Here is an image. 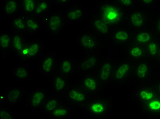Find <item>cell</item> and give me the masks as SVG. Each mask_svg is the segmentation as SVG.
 <instances>
[{
	"label": "cell",
	"instance_id": "obj_1",
	"mask_svg": "<svg viewBox=\"0 0 160 119\" xmlns=\"http://www.w3.org/2000/svg\"><path fill=\"white\" fill-rule=\"evenodd\" d=\"M93 12L100 16L112 29L125 25L127 12L123 11L115 1L96 2Z\"/></svg>",
	"mask_w": 160,
	"mask_h": 119
},
{
	"label": "cell",
	"instance_id": "obj_2",
	"mask_svg": "<svg viewBox=\"0 0 160 119\" xmlns=\"http://www.w3.org/2000/svg\"><path fill=\"white\" fill-rule=\"evenodd\" d=\"M115 108L112 97L103 94L90 95L88 102L82 108L83 111L94 119H105L109 117Z\"/></svg>",
	"mask_w": 160,
	"mask_h": 119
},
{
	"label": "cell",
	"instance_id": "obj_3",
	"mask_svg": "<svg viewBox=\"0 0 160 119\" xmlns=\"http://www.w3.org/2000/svg\"><path fill=\"white\" fill-rule=\"evenodd\" d=\"M110 39H104L97 35L86 27L78 33L76 42L80 50L84 53H93L101 51L105 48Z\"/></svg>",
	"mask_w": 160,
	"mask_h": 119
},
{
	"label": "cell",
	"instance_id": "obj_4",
	"mask_svg": "<svg viewBox=\"0 0 160 119\" xmlns=\"http://www.w3.org/2000/svg\"><path fill=\"white\" fill-rule=\"evenodd\" d=\"M135 63L125 57L116 63L112 79V87H125L133 85V69Z\"/></svg>",
	"mask_w": 160,
	"mask_h": 119
},
{
	"label": "cell",
	"instance_id": "obj_5",
	"mask_svg": "<svg viewBox=\"0 0 160 119\" xmlns=\"http://www.w3.org/2000/svg\"><path fill=\"white\" fill-rule=\"evenodd\" d=\"M153 16L149 11L135 8L126 14L125 26L135 33L136 31L150 29Z\"/></svg>",
	"mask_w": 160,
	"mask_h": 119
},
{
	"label": "cell",
	"instance_id": "obj_6",
	"mask_svg": "<svg viewBox=\"0 0 160 119\" xmlns=\"http://www.w3.org/2000/svg\"><path fill=\"white\" fill-rule=\"evenodd\" d=\"M44 27L51 38H56L67 25L65 12L62 10L52 11L44 19Z\"/></svg>",
	"mask_w": 160,
	"mask_h": 119
},
{
	"label": "cell",
	"instance_id": "obj_7",
	"mask_svg": "<svg viewBox=\"0 0 160 119\" xmlns=\"http://www.w3.org/2000/svg\"><path fill=\"white\" fill-rule=\"evenodd\" d=\"M157 96V91L152 81L133 85L132 99L137 106L147 103Z\"/></svg>",
	"mask_w": 160,
	"mask_h": 119
},
{
	"label": "cell",
	"instance_id": "obj_8",
	"mask_svg": "<svg viewBox=\"0 0 160 119\" xmlns=\"http://www.w3.org/2000/svg\"><path fill=\"white\" fill-rule=\"evenodd\" d=\"M90 97V95L81 86L76 82H72L71 88L65 93L63 98L68 104L73 107L75 109H82L88 101Z\"/></svg>",
	"mask_w": 160,
	"mask_h": 119
},
{
	"label": "cell",
	"instance_id": "obj_9",
	"mask_svg": "<svg viewBox=\"0 0 160 119\" xmlns=\"http://www.w3.org/2000/svg\"><path fill=\"white\" fill-rule=\"evenodd\" d=\"M121 59L103 57L102 61H101L95 72V75L105 89L108 86H112L115 66L116 63Z\"/></svg>",
	"mask_w": 160,
	"mask_h": 119
},
{
	"label": "cell",
	"instance_id": "obj_10",
	"mask_svg": "<svg viewBox=\"0 0 160 119\" xmlns=\"http://www.w3.org/2000/svg\"><path fill=\"white\" fill-rule=\"evenodd\" d=\"M103 57L101 51L84 54L82 58L78 59L77 71L75 74H95Z\"/></svg>",
	"mask_w": 160,
	"mask_h": 119
},
{
	"label": "cell",
	"instance_id": "obj_11",
	"mask_svg": "<svg viewBox=\"0 0 160 119\" xmlns=\"http://www.w3.org/2000/svg\"><path fill=\"white\" fill-rule=\"evenodd\" d=\"M44 42L41 38L29 40L26 46L17 56L21 63L40 59L44 52Z\"/></svg>",
	"mask_w": 160,
	"mask_h": 119
},
{
	"label": "cell",
	"instance_id": "obj_12",
	"mask_svg": "<svg viewBox=\"0 0 160 119\" xmlns=\"http://www.w3.org/2000/svg\"><path fill=\"white\" fill-rule=\"evenodd\" d=\"M52 95L50 90L45 87H37L32 89L28 93L26 100V106L30 108L33 112H41L46 101Z\"/></svg>",
	"mask_w": 160,
	"mask_h": 119
},
{
	"label": "cell",
	"instance_id": "obj_13",
	"mask_svg": "<svg viewBox=\"0 0 160 119\" xmlns=\"http://www.w3.org/2000/svg\"><path fill=\"white\" fill-rule=\"evenodd\" d=\"M28 92L20 86H12L0 95V106L12 108L18 103L25 102Z\"/></svg>",
	"mask_w": 160,
	"mask_h": 119
},
{
	"label": "cell",
	"instance_id": "obj_14",
	"mask_svg": "<svg viewBox=\"0 0 160 119\" xmlns=\"http://www.w3.org/2000/svg\"><path fill=\"white\" fill-rule=\"evenodd\" d=\"M154 63L148 60H143L134 65V84H142L152 81ZM133 84V85H134Z\"/></svg>",
	"mask_w": 160,
	"mask_h": 119
},
{
	"label": "cell",
	"instance_id": "obj_15",
	"mask_svg": "<svg viewBox=\"0 0 160 119\" xmlns=\"http://www.w3.org/2000/svg\"><path fill=\"white\" fill-rule=\"evenodd\" d=\"M79 75V77L78 80L71 82L78 83L90 95L101 94L105 89L97 78L95 74L88 73Z\"/></svg>",
	"mask_w": 160,
	"mask_h": 119
},
{
	"label": "cell",
	"instance_id": "obj_16",
	"mask_svg": "<svg viewBox=\"0 0 160 119\" xmlns=\"http://www.w3.org/2000/svg\"><path fill=\"white\" fill-rule=\"evenodd\" d=\"M58 60L59 57L55 52H49L43 55L39 59L38 70L41 74L49 79L58 72Z\"/></svg>",
	"mask_w": 160,
	"mask_h": 119
},
{
	"label": "cell",
	"instance_id": "obj_17",
	"mask_svg": "<svg viewBox=\"0 0 160 119\" xmlns=\"http://www.w3.org/2000/svg\"><path fill=\"white\" fill-rule=\"evenodd\" d=\"M133 34V31L125 25L113 29L110 38L112 46L116 48L125 49L132 42Z\"/></svg>",
	"mask_w": 160,
	"mask_h": 119
},
{
	"label": "cell",
	"instance_id": "obj_18",
	"mask_svg": "<svg viewBox=\"0 0 160 119\" xmlns=\"http://www.w3.org/2000/svg\"><path fill=\"white\" fill-rule=\"evenodd\" d=\"M64 12L67 25L80 22L87 18H90L93 14L91 10L83 7L78 1L67 8Z\"/></svg>",
	"mask_w": 160,
	"mask_h": 119
},
{
	"label": "cell",
	"instance_id": "obj_19",
	"mask_svg": "<svg viewBox=\"0 0 160 119\" xmlns=\"http://www.w3.org/2000/svg\"><path fill=\"white\" fill-rule=\"evenodd\" d=\"M49 80L50 82V91L52 94L62 98L72 85L71 78L65 76L58 72Z\"/></svg>",
	"mask_w": 160,
	"mask_h": 119
},
{
	"label": "cell",
	"instance_id": "obj_20",
	"mask_svg": "<svg viewBox=\"0 0 160 119\" xmlns=\"http://www.w3.org/2000/svg\"><path fill=\"white\" fill-rule=\"evenodd\" d=\"M88 27L93 33L104 39L110 38L113 30L102 18L94 12L89 18Z\"/></svg>",
	"mask_w": 160,
	"mask_h": 119
},
{
	"label": "cell",
	"instance_id": "obj_21",
	"mask_svg": "<svg viewBox=\"0 0 160 119\" xmlns=\"http://www.w3.org/2000/svg\"><path fill=\"white\" fill-rule=\"evenodd\" d=\"M140 115L148 119H160V97H155L147 103L137 106Z\"/></svg>",
	"mask_w": 160,
	"mask_h": 119
},
{
	"label": "cell",
	"instance_id": "obj_22",
	"mask_svg": "<svg viewBox=\"0 0 160 119\" xmlns=\"http://www.w3.org/2000/svg\"><path fill=\"white\" fill-rule=\"evenodd\" d=\"M78 59L71 57H59L58 73L71 78L77 71Z\"/></svg>",
	"mask_w": 160,
	"mask_h": 119
},
{
	"label": "cell",
	"instance_id": "obj_23",
	"mask_svg": "<svg viewBox=\"0 0 160 119\" xmlns=\"http://www.w3.org/2000/svg\"><path fill=\"white\" fill-rule=\"evenodd\" d=\"M125 58L132 61L133 63H137L140 61L145 60L146 59V49L144 46L132 42L125 48Z\"/></svg>",
	"mask_w": 160,
	"mask_h": 119
},
{
	"label": "cell",
	"instance_id": "obj_24",
	"mask_svg": "<svg viewBox=\"0 0 160 119\" xmlns=\"http://www.w3.org/2000/svg\"><path fill=\"white\" fill-rule=\"evenodd\" d=\"M1 8L3 14L8 18H14L21 14V1H3L1 3Z\"/></svg>",
	"mask_w": 160,
	"mask_h": 119
},
{
	"label": "cell",
	"instance_id": "obj_25",
	"mask_svg": "<svg viewBox=\"0 0 160 119\" xmlns=\"http://www.w3.org/2000/svg\"><path fill=\"white\" fill-rule=\"evenodd\" d=\"M25 17L26 34L28 35H35L44 27L43 21L34 15H28Z\"/></svg>",
	"mask_w": 160,
	"mask_h": 119
},
{
	"label": "cell",
	"instance_id": "obj_26",
	"mask_svg": "<svg viewBox=\"0 0 160 119\" xmlns=\"http://www.w3.org/2000/svg\"><path fill=\"white\" fill-rule=\"evenodd\" d=\"M66 103V101L62 97L52 94L48 98V99L46 101L44 106L42 108L41 112L48 117L57 108Z\"/></svg>",
	"mask_w": 160,
	"mask_h": 119
},
{
	"label": "cell",
	"instance_id": "obj_27",
	"mask_svg": "<svg viewBox=\"0 0 160 119\" xmlns=\"http://www.w3.org/2000/svg\"><path fill=\"white\" fill-rule=\"evenodd\" d=\"M11 33L12 53L17 57L29 42L28 35L25 34Z\"/></svg>",
	"mask_w": 160,
	"mask_h": 119
},
{
	"label": "cell",
	"instance_id": "obj_28",
	"mask_svg": "<svg viewBox=\"0 0 160 119\" xmlns=\"http://www.w3.org/2000/svg\"><path fill=\"white\" fill-rule=\"evenodd\" d=\"M154 38L150 29H146L133 33L132 42L145 47Z\"/></svg>",
	"mask_w": 160,
	"mask_h": 119
},
{
	"label": "cell",
	"instance_id": "obj_29",
	"mask_svg": "<svg viewBox=\"0 0 160 119\" xmlns=\"http://www.w3.org/2000/svg\"><path fill=\"white\" fill-rule=\"evenodd\" d=\"M0 52L3 58L12 52L11 33L8 31H2L0 33Z\"/></svg>",
	"mask_w": 160,
	"mask_h": 119
},
{
	"label": "cell",
	"instance_id": "obj_30",
	"mask_svg": "<svg viewBox=\"0 0 160 119\" xmlns=\"http://www.w3.org/2000/svg\"><path fill=\"white\" fill-rule=\"evenodd\" d=\"M75 108L67 103L63 104L51 113L48 117L52 119H68L71 116Z\"/></svg>",
	"mask_w": 160,
	"mask_h": 119
},
{
	"label": "cell",
	"instance_id": "obj_31",
	"mask_svg": "<svg viewBox=\"0 0 160 119\" xmlns=\"http://www.w3.org/2000/svg\"><path fill=\"white\" fill-rule=\"evenodd\" d=\"M10 71L17 80L23 82L31 79V72L26 66L21 63L10 68Z\"/></svg>",
	"mask_w": 160,
	"mask_h": 119
},
{
	"label": "cell",
	"instance_id": "obj_32",
	"mask_svg": "<svg viewBox=\"0 0 160 119\" xmlns=\"http://www.w3.org/2000/svg\"><path fill=\"white\" fill-rule=\"evenodd\" d=\"M10 32L18 34H26V26H25V17L23 14L12 18L9 23Z\"/></svg>",
	"mask_w": 160,
	"mask_h": 119
},
{
	"label": "cell",
	"instance_id": "obj_33",
	"mask_svg": "<svg viewBox=\"0 0 160 119\" xmlns=\"http://www.w3.org/2000/svg\"><path fill=\"white\" fill-rule=\"evenodd\" d=\"M160 48V41L154 38L145 46L146 49V60L152 63H156Z\"/></svg>",
	"mask_w": 160,
	"mask_h": 119
},
{
	"label": "cell",
	"instance_id": "obj_34",
	"mask_svg": "<svg viewBox=\"0 0 160 119\" xmlns=\"http://www.w3.org/2000/svg\"><path fill=\"white\" fill-rule=\"evenodd\" d=\"M53 6V1H43L38 0L37 6H36L34 15L38 17L43 21L45 18L52 12V7Z\"/></svg>",
	"mask_w": 160,
	"mask_h": 119
},
{
	"label": "cell",
	"instance_id": "obj_35",
	"mask_svg": "<svg viewBox=\"0 0 160 119\" xmlns=\"http://www.w3.org/2000/svg\"><path fill=\"white\" fill-rule=\"evenodd\" d=\"M38 0H29V1H21V14L24 16L34 15Z\"/></svg>",
	"mask_w": 160,
	"mask_h": 119
},
{
	"label": "cell",
	"instance_id": "obj_36",
	"mask_svg": "<svg viewBox=\"0 0 160 119\" xmlns=\"http://www.w3.org/2000/svg\"><path fill=\"white\" fill-rule=\"evenodd\" d=\"M150 30L154 37L160 41V13L153 16L150 25Z\"/></svg>",
	"mask_w": 160,
	"mask_h": 119
},
{
	"label": "cell",
	"instance_id": "obj_37",
	"mask_svg": "<svg viewBox=\"0 0 160 119\" xmlns=\"http://www.w3.org/2000/svg\"><path fill=\"white\" fill-rule=\"evenodd\" d=\"M115 2L123 11L127 12L130 11V10L136 8L137 0H128V1H121V0H118V1H115Z\"/></svg>",
	"mask_w": 160,
	"mask_h": 119
},
{
	"label": "cell",
	"instance_id": "obj_38",
	"mask_svg": "<svg viewBox=\"0 0 160 119\" xmlns=\"http://www.w3.org/2000/svg\"><path fill=\"white\" fill-rule=\"evenodd\" d=\"M0 119H16L11 108L0 106Z\"/></svg>",
	"mask_w": 160,
	"mask_h": 119
},
{
	"label": "cell",
	"instance_id": "obj_39",
	"mask_svg": "<svg viewBox=\"0 0 160 119\" xmlns=\"http://www.w3.org/2000/svg\"><path fill=\"white\" fill-rule=\"evenodd\" d=\"M77 1H53V6H61L62 8H68L69 6L73 4Z\"/></svg>",
	"mask_w": 160,
	"mask_h": 119
},
{
	"label": "cell",
	"instance_id": "obj_40",
	"mask_svg": "<svg viewBox=\"0 0 160 119\" xmlns=\"http://www.w3.org/2000/svg\"><path fill=\"white\" fill-rule=\"evenodd\" d=\"M156 79H160V65L154 63V70H153V78L152 80Z\"/></svg>",
	"mask_w": 160,
	"mask_h": 119
},
{
	"label": "cell",
	"instance_id": "obj_41",
	"mask_svg": "<svg viewBox=\"0 0 160 119\" xmlns=\"http://www.w3.org/2000/svg\"><path fill=\"white\" fill-rule=\"evenodd\" d=\"M152 84H153L155 89L157 91L158 96L160 97V79H156V80H153L152 81Z\"/></svg>",
	"mask_w": 160,
	"mask_h": 119
},
{
	"label": "cell",
	"instance_id": "obj_42",
	"mask_svg": "<svg viewBox=\"0 0 160 119\" xmlns=\"http://www.w3.org/2000/svg\"><path fill=\"white\" fill-rule=\"evenodd\" d=\"M159 65H160V48H159V53L158 55V58H157V61H156V63Z\"/></svg>",
	"mask_w": 160,
	"mask_h": 119
},
{
	"label": "cell",
	"instance_id": "obj_43",
	"mask_svg": "<svg viewBox=\"0 0 160 119\" xmlns=\"http://www.w3.org/2000/svg\"><path fill=\"white\" fill-rule=\"evenodd\" d=\"M159 4H160V2H159ZM159 13H160V10H159Z\"/></svg>",
	"mask_w": 160,
	"mask_h": 119
}]
</instances>
